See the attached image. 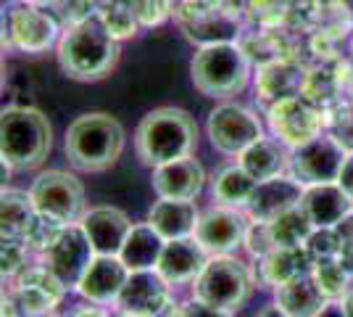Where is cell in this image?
Masks as SVG:
<instances>
[{"label": "cell", "instance_id": "27", "mask_svg": "<svg viewBox=\"0 0 353 317\" xmlns=\"http://www.w3.org/2000/svg\"><path fill=\"white\" fill-rule=\"evenodd\" d=\"M256 185H259V180H253L240 164H232L224 166L214 177L211 196L219 206H232V209L245 211V206H248L253 193H256Z\"/></svg>", "mask_w": 353, "mask_h": 317}, {"label": "cell", "instance_id": "28", "mask_svg": "<svg viewBox=\"0 0 353 317\" xmlns=\"http://www.w3.org/2000/svg\"><path fill=\"white\" fill-rule=\"evenodd\" d=\"M34 204H32L30 191H16V188H6L3 191V206H0V220H3V238H16L24 241L27 230H30L32 220H34Z\"/></svg>", "mask_w": 353, "mask_h": 317}, {"label": "cell", "instance_id": "43", "mask_svg": "<svg viewBox=\"0 0 353 317\" xmlns=\"http://www.w3.org/2000/svg\"><path fill=\"white\" fill-rule=\"evenodd\" d=\"M338 185L351 196V201H353V151L345 156V164H343V169H340Z\"/></svg>", "mask_w": 353, "mask_h": 317}, {"label": "cell", "instance_id": "19", "mask_svg": "<svg viewBox=\"0 0 353 317\" xmlns=\"http://www.w3.org/2000/svg\"><path fill=\"white\" fill-rule=\"evenodd\" d=\"M306 79H309V69L293 59L259 66V72H256V98L269 108L277 101L303 95Z\"/></svg>", "mask_w": 353, "mask_h": 317}, {"label": "cell", "instance_id": "20", "mask_svg": "<svg viewBox=\"0 0 353 317\" xmlns=\"http://www.w3.org/2000/svg\"><path fill=\"white\" fill-rule=\"evenodd\" d=\"M208 259L211 257L195 238H179V241H166L156 270L161 272L169 286H188V283H195V278L203 272Z\"/></svg>", "mask_w": 353, "mask_h": 317}, {"label": "cell", "instance_id": "36", "mask_svg": "<svg viewBox=\"0 0 353 317\" xmlns=\"http://www.w3.org/2000/svg\"><path fill=\"white\" fill-rule=\"evenodd\" d=\"M288 8H290L288 0H248L250 16L266 30L280 27L285 21V16H288Z\"/></svg>", "mask_w": 353, "mask_h": 317}, {"label": "cell", "instance_id": "42", "mask_svg": "<svg viewBox=\"0 0 353 317\" xmlns=\"http://www.w3.org/2000/svg\"><path fill=\"white\" fill-rule=\"evenodd\" d=\"M188 317H232V312L227 309H216V307H208V304L198 302V299H190V302L182 304Z\"/></svg>", "mask_w": 353, "mask_h": 317}, {"label": "cell", "instance_id": "47", "mask_svg": "<svg viewBox=\"0 0 353 317\" xmlns=\"http://www.w3.org/2000/svg\"><path fill=\"white\" fill-rule=\"evenodd\" d=\"M319 317H348L345 312H343V307H340V302H330V307L324 309Z\"/></svg>", "mask_w": 353, "mask_h": 317}, {"label": "cell", "instance_id": "37", "mask_svg": "<svg viewBox=\"0 0 353 317\" xmlns=\"http://www.w3.org/2000/svg\"><path fill=\"white\" fill-rule=\"evenodd\" d=\"M243 246L248 249L250 257H256L259 262L269 257L272 251H277V243L272 238L269 222H253V220H250V227H248V233H245V243H243Z\"/></svg>", "mask_w": 353, "mask_h": 317}, {"label": "cell", "instance_id": "45", "mask_svg": "<svg viewBox=\"0 0 353 317\" xmlns=\"http://www.w3.org/2000/svg\"><path fill=\"white\" fill-rule=\"evenodd\" d=\"M340 307H343V312L348 317H353V280L351 286H348V291L343 294V299H340Z\"/></svg>", "mask_w": 353, "mask_h": 317}, {"label": "cell", "instance_id": "25", "mask_svg": "<svg viewBox=\"0 0 353 317\" xmlns=\"http://www.w3.org/2000/svg\"><path fill=\"white\" fill-rule=\"evenodd\" d=\"M261 270V283L272 288H280L290 283L295 278H303L314 272V259H311L309 249H277L266 259L259 262Z\"/></svg>", "mask_w": 353, "mask_h": 317}, {"label": "cell", "instance_id": "8", "mask_svg": "<svg viewBox=\"0 0 353 317\" xmlns=\"http://www.w3.org/2000/svg\"><path fill=\"white\" fill-rule=\"evenodd\" d=\"M266 122H269L272 135L277 137L282 146H288L290 151L327 133V111L316 104H311L303 95L272 104L266 108Z\"/></svg>", "mask_w": 353, "mask_h": 317}, {"label": "cell", "instance_id": "26", "mask_svg": "<svg viewBox=\"0 0 353 317\" xmlns=\"http://www.w3.org/2000/svg\"><path fill=\"white\" fill-rule=\"evenodd\" d=\"M163 246H166V241L153 230V225L150 222H140V225L132 227V233L124 241L119 257H121V262L132 272L156 270L159 267V259L163 254Z\"/></svg>", "mask_w": 353, "mask_h": 317}, {"label": "cell", "instance_id": "46", "mask_svg": "<svg viewBox=\"0 0 353 317\" xmlns=\"http://www.w3.org/2000/svg\"><path fill=\"white\" fill-rule=\"evenodd\" d=\"M159 317H188V312H185V307H182V304H174V302H172Z\"/></svg>", "mask_w": 353, "mask_h": 317}, {"label": "cell", "instance_id": "41", "mask_svg": "<svg viewBox=\"0 0 353 317\" xmlns=\"http://www.w3.org/2000/svg\"><path fill=\"white\" fill-rule=\"evenodd\" d=\"M332 230H335V241H338V257L345 265H353V211Z\"/></svg>", "mask_w": 353, "mask_h": 317}, {"label": "cell", "instance_id": "52", "mask_svg": "<svg viewBox=\"0 0 353 317\" xmlns=\"http://www.w3.org/2000/svg\"><path fill=\"white\" fill-rule=\"evenodd\" d=\"M351 53H353V43H351Z\"/></svg>", "mask_w": 353, "mask_h": 317}, {"label": "cell", "instance_id": "31", "mask_svg": "<svg viewBox=\"0 0 353 317\" xmlns=\"http://www.w3.org/2000/svg\"><path fill=\"white\" fill-rule=\"evenodd\" d=\"M311 275H314V280L319 283V288L327 294L330 302H340L343 294L348 291V286H351V280H353V275L348 272V265L340 257L314 262V272H311Z\"/></svg>", "mask_w": 353, "mask_h": 317}, {"label": "cell", "instance_id": "15", "mask_svg": "<svg viewBox=\"0 0 353 317\" xmlns=\"http://www.w3.org/2000/svg\"><path fill=\"white\" fill-rule=\"evenodd\" d=\"M150 185L159 198H174V201H195L203 193L206 185V169L195 156H185L169 164L156 166L150 172Z\"/></svg>", "mask_w": 353, "mask_h": 317}, {"label": "cell", "instance_id": "34", "mask_svg": "<svg viewBox=\"0 0 353 317\" xmlns=\"http://www.w3.org/2000/svg\"><path fill=\"white\" fill-rule=\"evenodd\" d=\"M63 230H66V225H61V222L45 217V214H34L30 230H27V236H24V241L30 246V251H37V254L45 257V254L56 246V241L61 238Z\"/></svg>", "mask_w": 353, "mask_h": 317}, {"label": "cell", "instance_id": "6", "mask_svg": "<svg viewBox=\"0 0 353 317\" xmlns=\"http://www.w3.org/2000/svg\"><path fill=\"white\" fill-rule=\"evenodd\" d=\"M250 288H253V278L240 259H235L232 254L211 257L203 272L192 283V299L216 309L235 312L250 296Z\"/></svg>", "mask_w": 353, "mask_h": 317}, {"label": "cell", "instance_id": "33", "mask_svg": "<svg viewBox=\"0 0 353 317\" xmlns=\"http://www.w3.org/2000/svg\"><path fill=\"white\" fill-rule=\"evenodd\" d=\"M98 16H101V21L105 24V30L111 32L119 43L127 40V37H132L134 32H137V27H140L132 6L127 0H105L103 6L98 8Z\"/></svg>", "mask_w": 353, "mask_h": 317}, {"label": "cell", "instance_id": "10", "mask_svg": "<svg viewBox=\"0 0 353 317\" xmlns=\"http://www.w3.org/2000/svg\"><path fill=\"white\" fill-rule=\"evenodd\" d=\"M59 19L48 8L34 3H16L6 14V40L14 50L21 53H45L48 48L59 46L61 40Z\"/></svg>", "mask_w": 353, "mask_h": 317}, {"label": "cell", "instance_id": "13", "mask_svg": "<svg viewBox=\"0 0 353 317\" xmlns=\"http://www.w3.org/2000/svg\"><path fill=\"white\" fill-rule=\"evenodd\" d=\"M45 265L50 267V272L59 278V283L66 291L77 288L82 275L88 272L90 262L95 259V249L90 238L85 236L82 225H66V230L61 233V238L56 241V246L45 254Z\"/></svg>", "mask_w": 353, "mask_h": 317}, {"label": "cell", "instance_id": "38", "mask_svg": "<svg viewBox=\"0 0 353 317\" xmlns=\"http://www.w3.org/2000/svg\"><path fill=\"white\" fill-rule=\"evenodd\" d=\"M132 6L140 27H156L172 14V0H127Z\"/></svg>", "mask_w": 353, "mask_h": 317}, {"label": "cell", "instance_id": "18", "mask_svg": "<svg viewBox=\"0 0 353 317\" xmlns=\"http://www.w3.org/2000/svg\"><path fill=\"white\" fill-rule=\"evenodd\" d=\"M79 225L92 243L95 254H101V257H119L121 246L134 227L130 217L117 206H92L85 211Z\"/></svg>", "mask_w": 353, "mask_h": 317}, {"label": "cell", "instance_id": "48", "mask_svg": "<svg viewBox=\"0 0 353 317\" xmlns=\"http://www.w3.org/2000/svg\"><path fill=\"white\" fill-rule=\"evenodd\" d=\"M256 317H290V315H285L277 304H269V307H264Z\"/></svg>", "mask_w": 353, "mask_h": 317}, {"label": "cell", "instance_id": "35", "mask_svg": "<svg viewBox=\"0 0 353 317\" xmlns=\"http://www.w3.org/2000/svg\"><path fill=\"white\" fill-rule=\"evenodd\" d=\"M327 133L338 140L345 151H353V101H340L327 108Z\"/></svg>", "mask_w": 353, "mask_h": 317}, {"label": "cell", "instance_id": "40", "mask_svg": "<svg viewBox=\"0 0 353 317\" xmlns=\"http://www.w3.org/2000/svg\"><path fill=\"white\" fill-rule=\"evenodd\" d=\"M306 249H309V254H311V259H314V262H319V259L338 257V241H335V230H332V227H330V230H314V236L309 238Z\"/></svg>", "mask_w": 353, "mask_h": 317}, {"label": "cell", "instance_id": "44", "mask_svg": "<svg viewBox=\"0 0 353 317\" xmlns=\"http://www.w3.org/2000/svg\"><path fill=\"white\" fill-rule=\"evenodd\" d=\"M69 317H111V315H108V309H103L101 304H82Z\"/></svg>", "mask_w": 353, "mask_h": 317}, {"label": "cell", "instance_id": "30", "mask_svg": "<svg viewBox=\"0 0 353 317\" xmlns=\"http://www.w3.org/2000/svg\"><path fill=\"white\" fill-rule=\"evenodd\" d=\"M269 227H272V238L277 243V249H303L316 230L309 220V214L301 206L277 217L274 222H269Z\"/></svg>", "mask_w": 353, "mask_h": 317}, {"label": "cell", "instance_id": "21", "mask_svg": "<svg viewBox=\"0 0 353 317\" xmlns=\"http://www.w3.org/2000/svg\"><path fill=\"white\" fill-rule=\"evenodd\" d=\"M301 209L309 214L316 230H330L351 214L353 201L338 182H324V185H309L303 191Z\"/></svg>", "mask_w": 353, "mask_h": 317}, {"label": "cell", "instance_id": "50", "mask_svg": "<svg viewBox=\"0 0 353 317\" xmlns=\"http://www.w3.org/2000/svg\"><path fill=\"white\" fill-rule=\"evenodd\" d=\"M119 317H148V315H134V312H119Z\"/></svg>", "mask_w": 353, "mask_h": 317}, {"label": "cell", "instance_id": "7", "mask_svg": "<svg viewBox=\"0 0 353 317\" xmlns=\"http://www.w3.org/2000/svg\"><path fill=\"white\" fill-rule=\"evenodd\" d=\"M30 196L37 214H45L61 225H77L88 211L82 182L72 172H63V169L40 172L32 180Z\"/></svg>", "mask_w": 353, "mask_h": 317}, {"label": "cell", "instance_id": "14", "mask_svg": "<svg viewBox=\"0 0 353 317\" xmlns=\"http://www.w3.org/2000/svg\"><path fill=\"white\" fill-rule=\"evenodd\" d=\"M172 304V286L163 280L159 270H137L130 272V280L119 296V312L159 317Z\"/></svg>", "mask_w": 353, "mask_h": 317}, {"label": "cell", "instance_id": "9", "mask_svg": "<svg viewBox=\"0 0 353 317\" xmlns=\"http://www.w3.org/2000/svg\"><path fill=\"white\" fill-rule=\"evenodd\" d=\"M206 133L211 146L219 153L240 156L256 140L264 137V124L259 119V114L250 111L248 106L224 101L208 114Z\"/></svg>", "mask_w": 353, "mask_h": 317}, {"label": "cell", "instance_id": "39", "mask_svg": "<svg viewBox=\"0 0 353 317\" xmlns=\"http://www.w3.org/2000/svg\"><path fill=\"white\" fill-rule=\"evenodd\" d=\"M27 241H16V238H3V275L16 278L19 272L27 267Z\"/></svg>", "mask_w": 353, "mask_h": 317}, {"label": "cell", "instance_id": "22", "mask_svg": "<svg viewBox=\"0 0 353 317\" xmlns=\"http://www.w3.org/2000/svg\"><path fill=\"white\" fill-rule=\"evenodd\" d=\"M201 211L195 201H174V198H159L150 211L148 220L153 230L161 236L163 241H179V238H192L195 225H198Z\"/></svg>", "mask_w": 353, "mask_h": 317}, {"label": "cell", "instance_id": "29", "mask_svg": "<svg viewBox=\"0 0 353 317\" xmlns=\"http://www.w3.org/2000/svg\"><path fill=\"white\" fill-rule=\"evenodd\" d=\"M61 299H63V296L48 291V288L21 283V280H16L14 291L6 296V302L14 307V312L19 317H53L56 304H59Z\"/></svg>", "mask_w": 353, "mask_h": 317}, {"label": "cell", "instance_id": "4", "mask_svg": "<svg viewBox=\"0 0 353 317\" xmlns=\"http://www.w3.org/2000/svg\"><path fill=\"white\" fill-rule=\"evenodd\" d=\"M53 148V127L43 111L30 106H8L0 117L3 166L27 172L40 166Z\"/></svg>", "mask_w": 353, "mask_h": 317}, {"label": "cell", "instance_id": "12", "mask_svg": "<svg viewBox=\"0 0 353 317\" xmlns=\"http://www.w3.org/2000/svg\"><path fill=\"white\" fill-rule=\"evenodd\" d=\"M250 227V217L243 209L232 206H214L198 217L195 241L203 246L208 257H227L245 243V233Z\"/></svg>", "mask_w": 353, "mask_h": 317}, {"label": "cell", "instance_id": "1", "mask_svg": "<svg viewBox=\"0 0 353 317\" xmlns=\"http://www.w3.org/2000/svg\"><path fill=\"white\" fill-rule=\"evenodd\" d=\"M119 56V40L105 30L98 14L69 24L59 40L61 69L77 82H98L108 77L117 69Z\"/></svg>", "mask_w": 353, "mask_h": 317}, {"label": "cell", "instance_id": "32", "mask_svg": "<svg viewBox=\"0 0 353 317\" xmlns=\"http://www.w3.org/2000/svg\"><path fill=\"white\" fill-rule=\"evenodd\" d=\"M237 43L245 50V56L250 59V64H259V66L290 59V53H285V48H282L277 32L266 30V27H264V32H259L256 37H240Z\"/></svg>", "mask_w": 353, "mask_h": 317}, {"label": "cell", "instance_id": "16", "mask_svg": "<svg viewBox=\"0 0 353 317\" xmlns=\"http://www.w3.org/2000/svg\"><path fill=\"white\" fill-rule=\"evenodd\" d=\"M303 191H306V185H301L293 175H282L274 180L259 182L250 204L245 206V214L253 222H274L277 217L301 206Z\"/></svg>", "mask_w": 353, "mask_h": 317}, {"label": "cell", "instance_id": "49", "mask_svg": "<svg viewBox=\"0 0 353 317\" xmlns=\"http://www.w3.org/2000/svg\"><path fill=\"white\" fill-rule=\"evenodd\" d=\"M345 3V11H348V16H351V24H353V0H343Z\"/></svg>", "mask_w": 353, "mask_h": 317}, {"label": "cell", "instance_id": "23", "mask_svg": "<svg viewBox=\"0 0 353 317\" xmlns=\"http://www.w3.org/2000/svg\"><path fill=\"white\" fill-rule=\"evenodd\" d=\"M237 164L248 172L253 180H274L290 172V148L282 146L277 137H261L250 148L237 156Z\"/></svg>", "mask_w": 353, "mask_h": 317}, {"label": "cell", "instance_id": "2", "mask_svg": "<svg viewBox=\"0 0 353 317\" xmlns=\"http://www.w3.org/2000/svg\"><path fill=\"white\" fill-rule=\"evenodd\" d=\"M195 146L198 124L188 111L174 106L148 111L134 130V153L150 169L192 156Z\"/></svg>", "mask_w": 353, "mask_h": 317}, {"label": "cell", "instance_id": "11", "mask_svg": "<svg viewBox=\"0 0 353 317\" xmlns=\"http://www.w3.org/2000/svg\"><path fill=\"white\" fill-rule=\"evenodd\" d=\"M345 156H348V151L330 133H324L316 140L290 151V175L306 188L324 185V182H338Z\"/></svg>", "mask_w": 353, "mask_h": 317}, {"label": "cell", "instance_id": "17", "mask_svg": "<svg viewBox=\"0 0 353 317\" xmlns=\"http://www.w3.org/2000/svg\"><path fill=\"white\" fill-rule=\"evenodd\" d=\"M130 267L121 262V257H101L95 254V259L90 262L88 272L79 280V296L90 304H117L121 291L130 280Z\"/></svg>", "mask_w": 353, "mask_h": 317}, {"label": "cell", "instance_id": "51", "mask_svg": "<svg viewBox=\"0 0 353 317\" xmlns=\"http://www.w3.org/2000/svg\"><path fill=\"white\" fill-rule=\"evenodd\" d=\"M345 90H348V95H351V101H353V77H351V82H348V88H345Z\"/></svg>", "mask_w": 353, "mask_h": 317}, {"label": "cell", "instance_id": "24", "mask_svg": "<svg viewBox=\"0 0 353 317\" xmlns=\"http://www.w3.org/2000/svg\"><path fill=\"white\" fill-rule=\"evenodd\" d=\"M274 304L290 317H319L330 307V299L314 280V275H303L274 288Z\"/></svg>", "mask_w": 353, "mask_h": 317}, {"label": "cell", "instance_id": "3", "mask_svg": "<svg viewBox=\"0 0 353 317\" xmlns=\"http://www.w3.org/2000/svg\"><path fill=\"white\" fill-rule=\"evenodd\" d=\"M124 143H127V135L121 122L111 114L95 111V114L77 117L66 127L63 151L77 172L98 175L117 164L124 151Z\"/></svg>", "mask_w": 353, "mask_h": 317}, {"label": "cell", "instance_id": "5", "mask_svg": "<svg viewBox=\"0 0 353 317\" xmlns=\"http://www.w3.org/2000/svg\"><path fill=\"white\" fill-rule=\"evenodd\" d=\"M190 77L201 95L227 101L248 88L250 59L240 48V43L203 46L190 64Z\"/></svg>", "mask_w": 353, "mask_h": 317}]
</instances>
